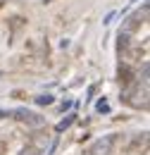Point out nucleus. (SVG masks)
Listing matches in <instances>:
<instances>
[{
    "instance_id": "f257e3e1",
    "label": "nucleus",
    "mask_w": 150,
    "mask_h": 155,
    "mask_svg": "<svg viewBox=\"0 0 150 155\" xmlns=\"http://www.w3.org/2000/svg\"><path fill=\"white\" fill-rule=\"evenodd\" d=\"M148 5L141 2L131 10L114 38V81L119 103L145 115L148 112Z\"/></svg>"
},
{
    "instance_id": "f03ea898",
    "label": "nucleus",
    "mask_w": 150,
    "mask_h": 155,
    "mask_svg": "<svg viewBox=\"0 0 150 155\" xmlns=\"http://www.w3.org/2000/svg\"><path fill=\"white\" fill-rule=\"evenodd\" d=\"M50 117L26 105H0V155H50L55 148Z\"/></svg>"
},
{
    "instance_id": "7ed1b4c3",
    "label": "nucleus",
    "mask_w": 150,
    "mask_h": 155,
    "mask_svg": "<svg viewBox=\"0 0 150 155\" xmlns=\"http://www.w3.org/2000/svg\"><path fill=\"white\" fill-rule=\"evenodd\" d=\"M74 155H148V129H114L95 136Z\"/></svg>"
}]
</instances>
